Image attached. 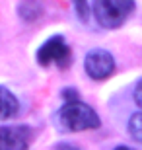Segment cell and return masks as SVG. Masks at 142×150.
Wrapping results in <instances>:
<instances>
[{
    "label": "cell",
    "mask_w": 142,
    "mask_h": 150,
    "mask_svg": "<svg viewBox=\"0 0 142 150\" xmlns=\"http://www.w3.org/2000/svg\"><path fill=\"white\" fill-rule=\"evenodd\" d=\"M60 123L66 131H88L99 127V117L84 101H70L60 109Z\"/></svg>",
    "instance_id": "1"
},
{
    "label": "cell",
    "mask_w": 142,
    "mask_h": 150,
    "mask_svg": "<svg viewBox=\"0 0 142 150\" xmlns=\"http://www.w3.org/2000/svg\"><path fill=\"white\" fill-rule=\"evenodd\" d=\"M92 10L99 25L111 29V28H119L131 16L132 10H134V2H131V0H113V2L101 0V2H95L92 6Z\"/></svg>",
    "instance_id": "2"
},
{
    "label": "cell",
    "mask_w": 142,
    "mask_h": 150,
    "mask_svg": "<svg viewBox=\"0 0 142 150\" xmlns=\"http://www.w3.org/2000/svg\"><path fill=\"white\" fill-rule=\"evenodd\" d=\"M84 67H86V72L90 78L103 80V78H107L115 70V61H113V57H111V53H107V51L92 49L86 55Z\"/></svg>",
    "instance_id": "3"
},
{
    "label": "cell",
    "mask_w": 142,
    "mask_h": 150,
    "mask_svg": "<svg viewBox=\"0 0 142 150\" xmlns=\"http://www.w3.org/2000/svg\"><path fill=\"white\" fill-rule=\"evenodd\" d=\"M39 64H51V62H59V67H66L70 61V49L66 47L64 39L60 35L51 37L47 43H43V47L37 53Z\"/></svg>",
    "instance_id": "4"
},
{
    "label": "cell",
    "mask_w": 142,
    "mask_h": 150,
    "mask_svg": "<svg viewBox=\"0 0 142 150\" xmlns=\"http://www.w3.org/2000/svg\"><path fill=\"white\" fill-rule=\"evenodd\" d=\"M29 134L25 125L0 127V150H28Z\"/></svg>",
    "instance_id": "5"
},
{
    "label": "cell",
    "mask_w": 142,
    "mask_h": 150,
    "mask_svg": "<svg viewBox=\"0 0 142 150\" xmlns=\"http://www.w3.org/2000/svg\"><path fill=\"white\" fill-rule=\"evenodd\" d=\"M18 111H20V103H18L16 96L8 88L0 86V119H10V117L18 115Z\"/></svg>",
    "instance_id": "6"
},
{
    "label": "cell",
    "mask_w": 142,
    "mask_h": 150,
    "mask_svg": "<svg viewBox=\"0 0 142 150\" xmlns=\"http://www.w3.org/2000/svg\"><path fill=\"white\" fill-rule=\"evenodd\" d=\"M18 12H20V16H22L25 22H33V20H37V18L43 14V6L33 4V2H23V4L18 8Z\"/></svg>",
    "instance_id": "7"
},
{
    "label": "cell",
    "mask_w": 142,
    "mask_h": 150,
    "mask_svg": "<svg viewBox=\"0 0 142 150\" xmlns=\"http://www.w3.org/2000/svg\"><path fill=\"white\" fill-rule=\"evenodd\" d=\"M129 133L132 134V139L142 144V113H134L129 119Z\"/></svg>",
    "instance_id": "8"
},
{
    "label": "cell",
    "mask_w": 142,
    "mask_h": 150,
    "mask_svg": "<svg viewBox=\"0 0 142 150\" xmlns=\"http://www.w3.org/2000/svg\"><path fill=\"white\" fill-rule=\"evenodd\" d=\"M88 8H90V6H88L86 2H76V12H78V16L82 18V20H86V16H88Z\"/></svg>",
    "instance_id": "9"
},
{
    "label": "cell",
    "mask_w": 142,
    "mask_h": 150,
    "mask_svg": "<svg viewBox=\"0 0 142 150\" xmlns=\"http://www.w3.org/2000/svg\"><path fill=\"white\" fill-rule=\"evenodd\" d=\"M62 96H64V100H66V103H70V101H78V98H76V90H72V88H68V90H64L62 92Z\"/></svg>",
    "instance_id": "10"
},
{
    "label": "cell",
    "mask_w": 142,
    "mask_h": 150,
    "mask_svg": "<svg viewBox=\"0 0 142 150\" xmlns=\"http://www.w3.org/2000/svg\"><path fill=\"white\" fill-rule=\"evenodd\" d=\"M134 101L138 103V107H142V80L136 84V88H134Z\"/></svg>",
    "instance_id": "11"
},
{
    "label": "cell",
    "mask_w": 142,
    "mask_h": 150,
    "mask_svg": "<svg viewBox=\"0 0 142 150\" xmlns=\"http://www.w3.org/2000/svg\"><path fill=\"white\" fill-rule=\"evenodd\" d=\"M57 150H78V148H74V146H70V144H59Z\"/></svg>",
    "instance_id": "12"
},
{
    "label": "cell",
    "mask_w": 142,
    "mask_h": 150,
    "mask_svg": "<svg viewBox=\"0 0 142 150\" xmlns=\"http://www.w3.org/2000/svg\"><path fill=\"white\" fill-rule=\"evenodd\" d=\"M115 150H132V148H129V146H117Z\"/></svg>",
    "instance_id": "13"
}]
</instances>
